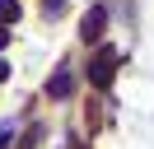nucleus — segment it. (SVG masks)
Masks as SVG:
<instances>
[{
    "label": "nucleus",
    "instance_id": "4",
    "mask_svg": "<svg viewBox=\"0 0 154 149\" xmlns=\"http://www.w3.org/2000/svg\"><path fill=\"white\" fill-rule=\"evenodd\" d=\"M19 19V0H0V23H14Z\"/></svg>",
    "mask_w": 154,
    "mask_h": 149
},
{
    "label": "nucleus",
    "instance_id": "2",
    "mask_svg": "<svg viewBox=\"0 0 154 149\" xmlns=\"http://www.w3.org/2000/svg\"><path fill=\"white\" fill-rule=\"evenodd\" d=\"M103 23H107V9L94 5V9H89V19H84V42H94V37L103 33Z\"/></svg>",
    "mask_w": 154,
    "mask_h": 149
},
{
    "label": "nucleus",
    "instance_id": "5",
    "mask_svg": "<svg viewBox=\"0 0 154 149\" xmlns=\"http://www.w3.org/2000/svg\"><path fill=\"white\" fill-rule=\"evenodd\" d=\"M61 9H66V0H42V14H47V19H51V14H61Z\"/></svg>",
    "mask_w": 154,
    "mask_h": 149
},
{
    "label": "nucleus",
    "instance_id": "6",
    "mask_svg": "<svg viewBox=\"0 0 154 149\" xmlns=\"http://www.w3.org/2000/svg\"><path fill=\"white\" fill-rule=\"evenodd\" d=\"M5 42H10V33H5V28H0V51H5Z\"/></svg>",
    "mask_w": 154,
    "mask_h": 149
},
{
    "label": "nucleus",
    "instance_id": "3",
    "mask_svg": "<svg viewBox=\"0 0 154 149\" xmlns=\"http://www.w3.org/2000/svg\"><path fill=\"white\" fill-rule=\"evenodd\" d=\"M47 93H51V98H70V70H56V74H51Z\"/></svg>",
    "mask_w": 154,
    "mask_h": 149
},
{
    "label": "nucleus",
    "instance_id": "7",
    "mask_svg": "<svg viewBox=\"0 0 154 149\" xmlns=\"http://www.w3.org/2000/svg\"><path fill=\"white\" fill-rule=\"evenodd\" d=\"M5 74H10V65H5V61H0V79H5Z\"/></svg>",
    "mask_w": 154,
    "mask_h": 149
},
{
    "label": "nucleus",
    "instance_id": "1",
    "mask_svg": "<svg viewBox=\"0 0 154 149\" xmlns=\"http://www.w3.org/2000/svg\"><path fill=\"white\" fill-rule=\"evenodd\" d=\"M112 70H117V51H98V61H94V70H89V79H94L98 89H107Z\"/></svg>",
    "mask_w": 154,
    "mask_h": 149
}]
</instances>
